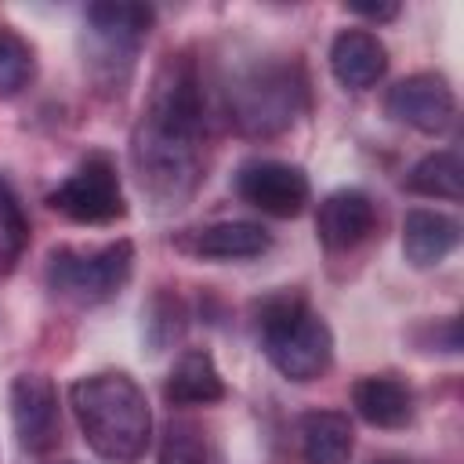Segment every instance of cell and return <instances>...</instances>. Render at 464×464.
Returning <instances> with one entry per match:
<instances>
[{"label":"cell","instance_id":"cell-11","mask_svg":"<svg viewBox=\"0 0 464 464\" xmlns=\"http://www.w3.org/2000/svg\"><path fill=\"white\" fill-rule=\"evenodd\" d=\"M377 228V207L362 188H337L315 210V236L326 250H352Z\"/></svg>","mask_w":464,"mask_h":464},{"label":"cell","instance_id":"cell-25","mask_svg":"<svg viewBox=\"0 0 464 464\" xmlns=\"http://www.w3.org/2000/svg\"><path fill=\"white\" fill-rule=\"evenodd\" d=\"M370 464H410V460H402V457H377V460H370Z\"/></svg>","mask_w":464,"mask_h":464},{"label":"cell","instance_id":"cell-17","mask_svg":"<svg viewBox=\"0 0 464 464\" xmlns=\"http://www.w3.org/2000/svg\"><path fill=\"white\" fill-rule=\"evenodd\" d=\"M163 395L174 406H207V402L225 399V381L218 373L214 355L203 348L181 352L163 381Z\"/></svg>","mask_w":464,"mask_h":464},{"label":"cell","instance_id":"cell-8","mask_svg":"<svg viewBox=\"0 0 464 464\" xmlns=\"http://www.w3.org/2000/svg\"><path fill=\"white\" fill-rule=\"evenodd\" d=\"M236 192L243 203L272 218H297L312 196L308 174L283 160H250L236 170Z\"/></svg>","mask_w":464,"mask_h":464},{"label":"cell","instance_id":"cell-22","mask_svg":"<svg viewBox=\"0 0 464 464\" xmlns=\"http://www.w3.org/2000/svg\"><path fill=\"white\" fill-rule=\"evenodd\" d=\"M160 464H210L203 431L188 420H170L160 442Z\"/></svg>","mask_w":464,"mask_h":464},{"label":"cell","instance_id":"cell-16","mask_svg":"<svg viewBox=\"0 0 464 464\" xmlns=\"http://www.w3.org/2000/svg\"><path fill=\"white\" fill-rule=\"evenodd\" d=\"M304 464H348L355 450V431L341 410H308L297 424Z\"/></svg>","mask_w":464,"mask_h":464},{"label":"cell","instance_id":"cell-18","mask_svg":"<svg viewBox=\"0 0 464 464\" xmlns=\"http://www.w3.org/2000/svg\"><path fill=\"white\" fill-rule=\"evenodd\" d=\"M406 188L417 196H431V199H450L457 203L464 196V167L457 152H431L424 160H417L406 174Z\"/></svg>","mask_w":464,"mask_h":464},{"label":"cell","instance_id":"cell-12","mask_svg":"<svg viewBox=\"0 0 464 464\" xmlns=\"http://www.w3.org/2000/svg\"><path fill=\"white\" fill-rule=\"evenodd\" d=\"M330 69L341 87L366 91L373 87L388 69V51L370 29H344L330 44Z\"/></svg>","mask_w":464,"mask_h":464},{"label":"cell","instance_id":"cell-9","mask_svg":"<svg viewBox=\"0 0 464 464\" xmlns=\"http://www.w3.org/2000/svg\"><path fill=\"white\" fill-rule=\"evenodd\" d=\"M384 109L392 120L420 130V134H442L453 127V116H457V98H453V87L446 76L439 72H413L406 80H399L388 98H384Z\"/></svg>","mask_w":464,"mask_h":464},{"label":"cell","instance_id":"cell-26","mask_svg":"<svg viewBox=\"0 0 464 464\" xmlns=\"http://www.w3.org/2000/svg\"><path fill=\"white\" fill-rule=\"evenodd\" d=\"M62 464H80V460H62Z\"/></svg>","mask_w":464,"mask_h":464},{"label":"cell","instance_id":"cell-21","mask_svg":"<svg viewBox=\"0 0 464 464\" xmlns=\"http://www.w3.org/2000/svg\"><path fill=\"white\" fill-rule=\"evenodd\" d=\"M36 76V58L29 40H22L14 29L0 25V98L22 94Z\"/></svg>","mask_w":464,"mask_h":464},{"label":"cell","instance_id":"cell-5","mask_svg":"<svg viewBox=\"0 0 464 464\" xmlns=\"http://www.w3.org/2000/svg\"><path fill=\"white\" fill-rule=\"evenodd\" d=\"M134 272V246L127 239L105 246H58L47 257V286L72 304L112 301Z\"/></svg>","mask_w":464,"mask_h":464},{"label":"cell","instance_id":"cell-14","mask_svg":"<svg viewBox=\"0 0 464 464\" xmlns=\"http://www.w3.org/2000/svg\"><path fill=\"white\" fill-rule=\"evenodd\" d=\"M185 246L207 261H250L272 250V236L257 221H214L207 228H196Z\"/></svg>","mask_w":464,"mask_h":464},{"label":"cell","instance_id":"cell-19","mask_svg":"<svg viewBox=\"0 0 464 464\" xmlns=\"http://www.w3.org/2000/svg\"><path fill=\"white\" fill-rule=\"evenodd\" d=\"M25 246H29V218L22 210L14 185L0 174V276L14 272Z\"/></svg>","mask_w":464,"mask_h":464},{"label":"cell","instance_id":"cell-20","mask_svg":"<svg viewBox=\"0 0 464 464\" xmlns=\"http://www.w3.org/2000/svg\"><path fill=\"white\" fill-rule=\"evenodd\" d=\"M185 319H188V312H185L181 297L160 290V294L141 308V334H145V341L152 344V352H160V348H167L170 341H178L181 330H185Z\"/></svg>","mask_w":464,"mask_h":464},{"label":"cell","instance_id":"cell-6","mask_svg":"<svg viewBox=\"0 0 464 464\" xmlns=\"http://www.w3.org/2000/svg\"><path fill=\"white\" fill-rule=\"evenodd\" d=\"M87 22V65L94 72V80L102 87H123L130 69H134V54L141 47V40L149 36L156 14L145 4H91L83 11Z\"/></svg>","mask_w":464,"mask_h":464},{"label":"cell","instance_id":"cell-2","mask_svg":"<svg viewBox=\"0 0 464 464\" xmlns=\"http://www.w3.org/2000/svg\"><path fill=\"white\" fill-rule=\"evenodd\" d=\"M69 406L87 446L109 464H134L152 435V410L141 384L123 370H102L72 381Z\"/></svg>","mask_w":464,"mask_h":464},{"label":"cell","instance_id":"cell-7","mask_svg":"<svg viewBox=\"0 0 464 464\" xmlns=\"http://www.w3.org/2000/svg\"><path fill=\"white\" fill-rule=\"evenodd\" d=\"M47 203L51 210L80 225H109L127 214L116 163L105 152H87L76 163V170L65 181H58V188H51Z\"/></svg>","mask_w":464,"mask_h":464},{"label":"cell","instance_id":"cell-3","mask_svg":"<svg viewBox=\"0 0 464 464\" xmlns=\"http://www.w3.org/2000/svg\"><path fill=\"white\" fill-rule=\"evenodd\" d=\"M308 109V76L301 62L257 58L225 83V116L246 138H276Z\"/></svg>","mask_w":464,"mask_h":464},{"label":"cell","instance_id":"cell-10","mask_svg":"<svg viewBox=\"0 0 464 464\" xmlns=\"http://www.w3.org/2000/svg\"><path fill=\"white\" fill-rule=\"evenodd\" d=\"M11 424L25 453H47L58 442V388L44 373L11 381Z\"/></svg>","mask_w":464,"mask_h":464},{"label":"cell","instance_id":"cell-23","mask_svg":"<svg viewBox=\"0 0 464 464\" xmlns=\"http://www.w3.org/2000/svg\"><path fill=\"white\" fill-rule=\"evenodd\" d=\"M424 348H428V352L457 355V352H460V323H457V319H439V323H431Z\"/></svg>","mask_w":464,"mask_h":464},{"label":"cell","instance_id":"cell-1","mask_svg":"<svg viewBox=\"0 0 464 464\" xmlns=\"http://www.w3.org/2000/svg\"><path fill=\"white\" fill-rule=\"evenodd\" d=\"M207 98L196 58L167 54L130 130V167L156 210H178L203 178Z\"/></svg>","mask_w":464,"mask_h":464},{"label":"cell","instance_id":"cell-13","mask_svg":"<svg viewBox=\"0 0 464 464\" xmlns=\"http://www.w3.org/2000/svg\"><path fill=\"white\" fill-rule=\"evenodd\" d=\"M460 246V221L442 210H410L402 218V254L413 268H435Z\"/></svg>","mask_w":464,"mask_h":464},{"label":"cell","instance_id":"cell-4","mask_svg":"<svg viewBox=\"0 0 464 464\" xmlns=\"http://www.w3.org/2000/svg\"><path fill=\"white\" fill-rule=\"evenodd\" d=\"M257 334L268 362L294 384L323 377L334 362V334L326 319L297 294H276L257 312Z\"/></svg>","mask_w":464,"mask_h":464},{"label":"cell","instance_id":"cell-15","mask_svg":"<svg viewBox=\"0 0 464 464\" xmlns=\"http://www.w3.org/2000/svg\"><path fill=\"white\" fill-rule=\"evenodd\" d=\"M355 413L373 428H402L413 420V392L392 373H370L352 388Z\"/></svg>","mask_w":464,"mask_h":464},{"label":"cell","instance_id":"cell-24","mask_svg":"<svg viewBox=\"0 0 464 464\" xmlns=\"http://www.w3.org/2000/svg\"><path fill=\"white\" fill-rule=\"evenodd\" d=\"M352 14H362V18H370V22H392L395 14H399V4H352L348 7Z\"/></svg>","mask_w":464,"mask_h":464}]
</instances>
